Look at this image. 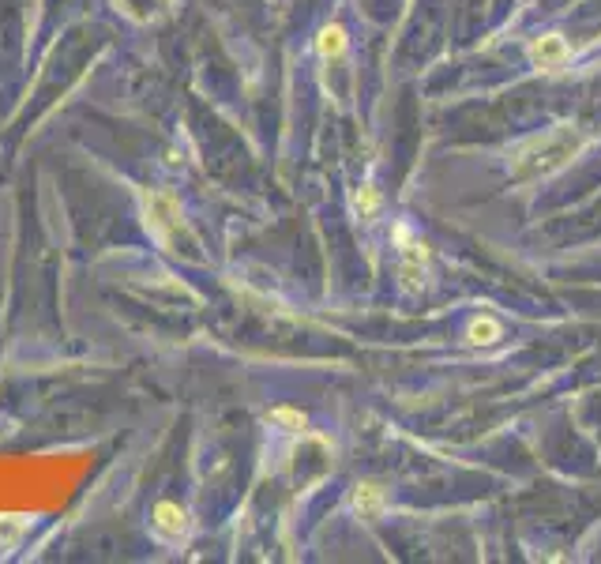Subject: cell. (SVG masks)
Returning a JSON list of instances; mask_svg holds the SVG:
<instances>
[{"label": "cell", "instance_id": "8fae6325", "mask_svg": "<svg viewBox=\"0 0 601 564\" xmlns=\"http://www.w3.org/2000/svg\"><path fill=\"white\" fill-rule=\"evenodd\" d=\"M380 204H384V200H380V188L372 185V181H365V185L354 192V211L365 222H372L376 215H380Z\"/></svg>", "mask_w": 601, "mask_h": 564}, {"label": "cell", "instance_id": "9c48e42d", "mask_svg": "<svg viewBox=\"0 0 601 564\" xmlns=\"http://www.w3.org/2000/svg\"><path fill=\"white\" fill-rule=\"evenodd\" d=\"M500 339H504V324H500L496 316L481 313L466 324V343L470 346H496Z\"/></svg>", "mask_w": 601, "mask_h": 564}, {"label": "cell", "instance_id": "30bf717a", "mask_svg": "<svg viewBox=\"0 0 601 564\" xmlns=\"http://www.w3.org/2000/svg\"><path fill=\"white\" fill-rule=\"evenodd\" d=\"M31 531V516H23V512H4L0 516V553H8V549H16L23 538Z\"/></svg>", "mask_w": 601, "mask_h": 564}, {"label": "cell", "instance_id": "6da1fadb", "mask_svg": "<svg viewBox=\"0 0 601 564\" xmlns=\"http://www.w3.org/2000/svg\"><path fill=\"white\" fill-rule=\"evenodd\" d=\"M586 147V136L575 125H556L541 136H530L526 143H519L508 158V170L515 181H538L549 177L553 170L568 166L571 158Z\"/></svg>", "mask_w": 601, "mask_h": 564}, {"label": "cell", "instance_id": "ba28073f", "mask_svg": "<svg viewBox=\"0 0 601 564\" xmlns=\"http://www.w3.org/2000/svg\"><path fill=\"white\" fill-rule=\"evenodd\" d=\"M346 49H350V34H346V27H339V23H327L324 31L316 34V53H320L324 61H342Z\"/></svg>", "mask_w": 601, "mask_h": 564}, {"label": "cell", "instance_id": "7c38bea8", "mask_svg": "<svg viewBox=\"0 0 601 564\" xmlns=\"http://www.w3.org/2000/svg\"><path fill=\"white\" fill-rule=\"evenodd\" d=\"M267 422L278 425V429H286V433H305V429H309V418H305L297 407H271L267 410Z\"/></svg>", "mask_w": 601, "mask_h": 564}, {"label": "cell", "instance_id": "7a4b0ae2", "mask_svg": "<svg viewBox=\"0 0 601 564\" xmlns=\"http://www.w3.org/2000/svg\"><path fill=\"white\" fill-rule=\"evenodd\" d=\"M143 222H147V230L166 245V241L181 230V204H177V196L166 192V188L147 192V196H143Z\"/></svg>", "mask_w": 601, "mask_h": 564}, {"label": "cell", "instance_id": "277c9868", "mask_svg": "<svg viewBox=\"0 0 601 564\" xmlns=\"http://www.w3.org/2000/svg\"><path fill=\"white\" fill-rule=\"evenodd\" d=\"M395 241L402 249V275H406V286H421L425 282V264H429V245L414 237L410 226H395Z\"/></svg>", "mask_w": 601, "mask_h": 564}, {"label": "cell", "instance_id": "3957f363", "mask_svg": "<svg viewBox=\"0 0 601 564\" xmlns=\"http://www.w3.org/2000/svg\"><path fill=\"white\" fill-rule=\"evenodd\" d=\"M151 531H155V538H162V542L181 546L188 538V531H192V519H188V512L177 501H158L155 508H151Z\"/></svg>", "mask_w": 601, "mask_h": 564}, {"label": "cell", "instance_id": "8992f818", "mask_svg": "<svg viewBox=\"0 0 601 564\" xmlns=\"http://www.w3.org/2000/svg\"><path fill=\"white\" fill-rule=\"evenodd\" d=\"M117 12L128 16L132 23H158L162 16L173 12V0H113Z\"/></svg>", "mask_w": 601, "mask_h": 564}, {"label": "cell", "instance_id": "5b68a950", "mask_svg": "<svg viewBox=\"0 0 601 564\" xmlns=\"http://www.w3.org/2000/svg\"><path fill=\"white\" fill-rule=\"evenodd\" d=\"M526 57H530V64L538 68V72H560L564 64L571 61V46L564 34H541V38H534L530 42V49H526Z\"/></svg>", "mask_w": 601, "mask_h": 564}, {"label": "cell", "instance_id": "52a82bcc", "mask_svg": "<svg viewBox=\"0 0 601 564\" xmlns=\"http://www.w3.org/2000/svg\"><path fill=\"white\" fill-rule=\"evenodd\" d=\"M387 508V493L380 482H357L354 489V512L361 519H380Z\"/></svg>", "mask_w": 601, "mask_h": 564}]
</instances>
